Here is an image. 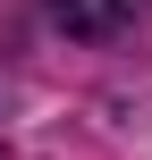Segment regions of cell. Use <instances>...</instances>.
Masks as SVG:
<instances>
[{"label": "cell", "instance_id": "cell-1", "mask_svg": "<svg viewBox=\"0 0 152 160\" xmlns=\"http://www.w3.org/2000/svg\"><path fill=\"white\" fill-rule=\"evenodd\" d=\"M51 17H59L68 34H85V42H110V34H127L135 0H51Z\"/></svg>", "mask_w": 152, "mask_h": 160}]
</instances>
